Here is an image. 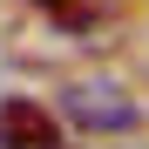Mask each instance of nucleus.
Here are the masks:
<instances>
[{"mask_svg": "<svg viewBox=\"0 0 149 149\" xmlns=\"http://www.w3.org/2000/svg\"><path fill=\"white\" fill-rule=\"evenodd\" d=\"M68 122H81L88 136H122V129H136V122H142V109H136L122 88L88 81V88H74V95H68Z\"/></svg>", "mask_w": 149, "mask_h": 149, "instance_id": "nucleus-1", "label": "nucleus"}, {"mask_svg": "<svg viewBox=\"0 0 149 149\" xmlns=\"http://www.w3.org/2000/svg\"><path fill=\"white\" fill-rule=\"evenodd\" d=\"M54 142H61V122L41 102H27V95L0 102V149H54Z\"/></svg>", "mask_w": 149, "mask_h": 149, "instance_id": "nucleus-2", "label": "nucleus"}, {"mask_svg": "<svg viewBox=\"0 0 149 149\" xmlns=\"http://www.w3.org/2000/svg\"><path fill=\"white\" fill-rule=\"evenodd\" d=\"M34 7H54V14H74L81 0H34Z\"/></svg>", "mask_w": 149, "mask_h": 149, "instance_id": "nucleus-3", "label": "nucleus"}]
</instances>
